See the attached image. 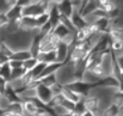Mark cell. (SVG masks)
<instances>
[{"instance_id": "obj_25", "label": "cell", "mask_w": 123, "mask_h": 116, "mask_svg": "<svg viewBox=\"0 0 123 116\" xmlns=\"http://www.w3.org/2000/svg\"><path fill=\"white\" fill-rule=\"evenodd\" d=\"M0 52L5 55V56H7L8 59L12 56V54H13V50L7 45V43L5 42V41H0Z\"/></svg>"}, {"instance_id": "obj_24", "label": "cell", "mask_w": 123, "mask_h": 116, "mask_svg": "<svg viewBox=\"0 0 123 116\" xmlns=\"http://www.w3.org/2000/svg\"><path fill=\"white\" fill-rule=\"evenodd\" d=\"M50 20V17H49V13H42L41 16H38L36 18V24H37V28L40 29L41 26L45 25L47 23H49Z\"/></svg>"}, {"instance_id": "obj_29", "label": "cell", "mask_w": 123, "mask_h": 116, "mask_svg": "<svg viewBox=\"0 0 123 116\" xmlns=\"http://www.w3.org/2000/svg\"><path fill=\"white\" fill-rule=\"evenodd\" d=\"M8 23H10V22H8L6 14H5V13H0V29L6 28V26L8 25Z\"/></svg>"}, {"instance_id": "obj_7", "label": "cell", "mask_w": 123, "mask_h": 116, "mask_svg": "<svg viewBox=\"0 0 123 116\" xmlns=\"http://www.w3.org/2000/svg\"><path fill=\"white\" fill-rule=\"evenodd\" d=\"M97 10H98V1H97V0H94V1H92V0H90V1H84V4H82V10H81V12H80V14H81L82 18H85V17H87V16L94 13Z\"/></svg>"}, {"instance_id": "obj_21", "label": "cell", "mask_w": 123, "mask_h": 116, "mask_svg": "<svg viewBox=\"0 0 123 116\" xmlns=\"http://www.w3.org/2000/svg\"><path fill=\"white\" fill-rule=\"evenodd\" d=\"M37 64H38V60H37L36 58H30V59H28L26 61L23 62V68H24L26 72H31V71L36 67Z\"/></svg>"}, {"instance_id": "obj_3", "label": "cell", "mask_w": 123, "mask_h": 116, "mask_svg": "<svg viewBox=\"0 0 123 116\" xmlns=\"http://www.w3.org/2000/svg\"><path fill=\"white\" fill-rule=\"evenodd\" d=\"M55 55H56L57 64H60V65L66 64L68 61V58H69V45L61 42L55 49Z\"/></svg>"}, {"instance_id": "obj_15", "label": "cell", "mask_w": 123, "mask_h": 116, "mask_svg": "<svg viewBox=\"0 0 123 116\" xmlns=\"http://www.w3.org/2000/svg\"><path fill=\"white\" fill-rule=\"evenodd\" d=\"M37 60H38V62L45 64V65L55 64V62H56V55H55V52L47 53V54H40V55L37 56Z\"/></svg>"}, {"instance_id": "obj_11", "label": "cell", "mask_w": 123, "mask_h": 116, "mask_svg": "<svg viewBox=\"0 0 123 116\" xmlns=\"http://www.w3.org/2000/svg\"><path fill=\"white\" fill-rule=\"evenodd\" d=\"M71 20H72V24H73L75 30H81V29L87 26L85 19L81 17L80 13H73V16L71 17Z\"/></svg>"}, {"instance_id": "obj_16", "label": "cell", "mask_w": 123, "mask_h": 116, "mask_svg": "<svg viewBox=\"0 0 123 116\" xmlns=\"http://www.w3.org/2000/svg\"><path fill=\"white\" fill-rule=\"evenodd\" d=\"M53 34H55L56 36H59L60 37V39L62 41V39H65L67 35H69V34H72L65 25H62L61 23H59L55 28H54V30H53Z\"/></svg>"}, {"instance_id": "obj_10", "label": "cell", "mask_w": 123, "mask_h": 116, "mask_svg": "<svg viewBox=\"0 0 123 116\" xmlns=\"http://www.w3.org/2000/svg\"><path fill=\"white\" fill-rule=\"evenodd\" d=\"M6 17L8 19V22H14L19 18H22V7L18 6L17 4L12 7H10L7 11H6Z\"/></svg>"}, {"instance_id": "obj_32", "label": "cell", "mask_w": 123, "mask_h": 116, "mask_svg": "<svg viewBox=\"0 0 123 116\" xmlns=\"http://www.w3.org/2000/svg\"><path fill=\"white\" fill-rule=\"evenodd\" d=\"M40 116H55V115H54V114H53V113H51V111H50L48 108H47V109L44 110V113H43L42 115H40Z\"/></svg>"}, {"instance_id": "obj_27", "label": "cell", "mask_w": 123, "mask_h": 116, "mask_svg": "<svg viewBox=\"0 0 123 116\" xmlns=\"http://www.w3.org/2000/svg\"><path fill=\"white\" fill-rule=\"evenodd\" d=\"M7 87H8V81L6 79L0 77V95L1 96L5 93V91L7 90Z\"/></svg>"}, {"instance_id": "obj_31", "label": "cell", "mask_w": 123, "mask_h": 116, "mask_svg": "<svg viewBox=\"0 0 123 116\" xmlns=\"http://www.w3.org/2000/svg\"><path fill=\"white\" fill-rule=\"evenodd\" d=\"M10 61V59L7 58V56H5L1 52H0V66H2V65H5V64H7Z\"/></svg>"}, {"instance_id": "obj_13", "label": "cell", "mask_w": 123, "mask_h": 116, "mask_svg": "<svg viewBox=\"0 0 123 116\" xmlns=\"http://www.w3.org/2000/svg\"><path fill=\"white\" fill-rule=\"evenodd\" d=\"M60 64H57V62H55V64H49V65H45V67H44V70H43V72H42L41 77L38 79V81L41 80L42 78L44 77H48V76H51V74H55L56 72H57V70L60 68Z\"/></svg>"}, {"instance_id": "obj_19", "label": "cell", "mask_w": 123, "mask_h": 116, "mask_svg": "<svg viewBox=\"0 0 123 116\" xmlns=\"http://www.w3.org/2000/svg\"><path fill=\"white\" fill-rule=\"evenodd\" d=\"M53 114L55 116H68L71 113L62 105V104H60V105H55V107H53V108H50L49 109Z\"/></svg>"}, {"instance_id": "obj_5", "label": "cell", "mask_w": 123, "mask_h": 116, "mask_svg": "<svg viewBox=\"0 0 123 116\" xmlns=\"http://www.w3.org/2000/svg\"><path fill=\"white\" fill-rule=\"evenodd\" d=\"M57 10L60 12L61 16L63 17H67V18H71L74 13L73 11V6H72V2L68 1V0H65V1H57Z\"/></svg>"}, {"instance_id": "obj_1", "label": "cell", "mask_w": 123, "mask_h": 116, "mask_svg": "<svg viewBox=\"0 0 123 116\" xmlns=\"http://www.w3.org/2000/svg\"><path fill=\"white\" fill-rule=\"evenodd\" d=\"M56 77V81L62 85L63 87L73 84L75 80V76H74V66L71 62H66L63 65L60 66V68L57 70V72L55 73Z\"/></svg>"}, {"instance_id": "obj_12", "label": "cell", "mask_w": 123, "mask_h": 116, "mask_svg": "<svg viewBox=\"0 0 123 116\" xmlns=\"http://www.w3.org/2000/svg\"><path fill=\"white\" fill-rule=\"evenodd\" d=\"M30 58H32V56H31L29 50H18V52H14L12 54L10 60H16V61H19V62H24Z\"/></svg>"}, {"instance_id": "obj_14", "label": "cell", "mask_w": 123, "mask_h": 116, "mask_svg": "<svg viewBox=\"0 0 123 116\" xmlns=\"http://www.w3.org/2000/svg\"><path fill=\"white\" fill-rule=\"evenodd\" d=\"M55 52V47L49 42L48 37L41 39L40 41V54H47V53H51Z\"/></svg>"}, {"instance_id": "obj_9", "label": "cell", "mask_w": 123, "mask_h": 116, "mask_svg": "<svg viewBox=\"0 0 123 116\" xmlns=\"http://www.w3.org/2000/svg\"><path fill=\"white\" fill-rule=\"evenodd\" d=\"M22 105H23V115L24 116L37 115L38 108L32 101H24V102H22Z\"/></svg>"}, {"instance_id": "obj_17", "label": "cell", "mask_w": 123, "mask_h": 116, "mask_svg": "<svg viewBox=\"0 0 123 116\" xmlns=\"http://www.w3.org/2000/svg\"><path fill=\"white\" fill-rule=\"evenodd\" d=\"M6 113H10L11 115H22L23 114V105L22 102H14L11 103L8 109L6 110Z\"/></svg>"}, {"instance_id": "obj_20", "label": "cell", "mask_w": 123, "mask_h": 116, "mask_svg": "<svg viewBox=\"0 0 123 116\" xmlns=\"http://www.w3.org/2000/svg\"><path fill=\"white\" fill-rule=\"evenodd\" d=\"M40 83H41L42 85H44L45 87H49V89H51L55 84H57L55 74H51V76H48V77L42 78L41 80H40Z\"/></svg>"}, {"instance_id": "obj_30", "label": "cell", "mask_w": 123, "mask_h": 116, "mask_svg": "<svg viewBox=\"0 0 123 116\" xmlns=\"http://www.w3.org/2000/svg\"><path fill=\"white\" fill-rule=\"evenodd\" d=\"M8 66L11 67V70L22 68L23 67V62H19V61H16V60H10L8 61Z\"/></svg>"}, {"instance_id": "obj_8", "label": "cell", "mask_w": 123, "mask_h": 116, "mask_svg": "<svg viewBox=\"0 0 123 116\" xmlns=\"http://www.w3.org/2000/svg\"><path fill=\"white\" fill-rule=\"evenodd\" d=\"M98 8L103 11L104 13H110L111 11L120 8L116 1H110V0H98Z\"/></svg>"}, {"instance_id": "obj_36", "label": "cell", "mask_w": 123, "mask_h": 116, "mask_svg": "<svg viewBox=\"0 0 123 116\" xmlns=\"http://www.w3.org/2000/svg\"><path fill=\"white\" fill-rule=\"evenodd\" d=\"M1 97H2V96H1V95H0V99H1Z\"/></svg>"}, {"instance_id": "obj_4", "label": "cell", "mask_w": 123, "mask_h": 116, "mask_svg": "<svg viewBox=\"0 0 123 116\" xmlns=\"http://www.w3.org/2000/svg\"><path fill=\"white\" fill-rule=\"evenodd\" d=\"M19 30L20 31H36L38 30L37 24H36V18H30V17H22L20 23H19Z\"/></svg>"}, {"instance_id": "obj_33", "label": "cell", "mask_w": 123, "mask_h": 116, "mask_svg": "<svg viewBox=\"0 0 123 116\" xmlns=\"http://www.w3.org/2000/svg\"><path fill=\"white\" fill-rule=\"evenodd\" d=\"M81 116H96V115H94L93 113H91V111H85Z\"/></svg>"}, {"instance_id": "obj_22", "label": "cell", "mask_w": 123, "mask_h": 116, "mask_svg": "<svg viewBox=\"0 0 123 116\" xmlns=\"http://www.w3.org/2000/svg\"><path fill=\"white\" fill-rule=\"evenodd\" d=\"M11 67L8 66V62L0 66V77L6 79L7 81H10V78H11Z\"/></svg>"}, {"instance_id": "obj_6", "label": "cell", "mask_w": 123, "mask_h": 116, "mask_svg": "<svg viewBox=\"0 0 123 116\" xmlns=\"http://www.w3.org/2000/svg\"><path fill=\"white\" fill-rule=\"evenodd\" d=\"M61 95L63 96V98H65L66 101L72 102V103H74V104H77V103L81 102L82 99L86 97V96H81V95H79V93H77V92H74V91L69 90L68 87H63V90H62V93H61Z\"/></svg>"}, {"instance_id": "obj_18", "label": "cell", "mask_w": 123, "mask_h": 116, "mask_svg": "<svg viewBox=\"0 0 123 116\" xmlns=\"http://www.w3.org/2000/svg\"><path fill=\"white\" fill-rule=\"evenodd\" d=\"M53 30H54V28H53V25H51L50 22H49V23H47L45 25H43V26H41V28L38 29V36H40L41 39L48 37V36L53 32Z\"/></svg>"}, {"instance_id": "obj_26", "label": "cell", "mask_w": 123, "mask_h": 116, "mask_svg": "<svg viewBox=\"0 0 123 116\" xmlns=\"http://www.w3.org/2000/svg\"><path fill=\"white\" fill-rule=\"evenodd\" d=\"M26 73V71L22 67V68H16V70H12L11 71V78H10V81L11 80H17V79H20L24 74Z\"/></svg>"}, {"instance_id": "obj_28", "label": "cell", "mask_w": 123, "mask_h": 116, "mask_svg": "<svg viewBox=\"0 0 123 116\" xmlns=\"http://www.w3.org/2000/svg\"><path fill=\"white\" fill-rule=\"evenodd\" d=\"M115 62H116L117 67L123 72V53L122 54H117V55H115Z\"/></svg>"}, {"instance_id": "obj_35", "label": "cell", "mask_w": 123, "mask_h": 116, "mask_svg": "<svg viewBox=\"0 0 123 116\" xmlns=\"http://www.w3.org/2000/svg\"><path fill=\"white\" fill-rule=\"evenodd\" d=\"M12 116H24V115H23V114H22V115H12Z\"/></svg>"}, {"instance_id": "obj_2", "label": "cell", "mask_w": 123, "mask_h": 116, "mask_svg": "<svg viewBox=\"0 0 123 116\" xmlns=\"http://www.w3.org/2000/svg\"><path fill=\"white\" fill-rule=\"evenodd\" d=\"M53 92L49 87H45L44 85H42L41 83L38 84V86L36 87V98L38 101H41L42 103L47 107L49 104V102L51 101L53 98Z\"/></svg>"}, {"instance_id": "obj_34", "label": "cell", "mask_w": 123, "mask_h": 116, "mask_svg": "<svg viewBox=\"0 0 123 116\" xmlns=\"http://www.w3.org/2000/svg\"><path fill=\"white\" fill-rule=\"evenodd\" d=\"M2 116H12V115H11L10 113H5V114H4V115H2Z\"/></svg>"}, {"instance_id": "obj_23", "label": "cell", "mask_w": 123, "mask_h": 116, "mask_svg": "<svg viewBox=\"0 0 123 116\" xmlns=\"http://www.w3.org/2000/svg\"><path fill=\"white\" fill-rule=\"evenodd\" d=\"M44 67H45V64H42V62H38L37 65H36V67L30 72L31 73V76L34 77L35 80H38L40 77H41L42 72H43V70H44Z\"/></svg>"}]
</instances>
